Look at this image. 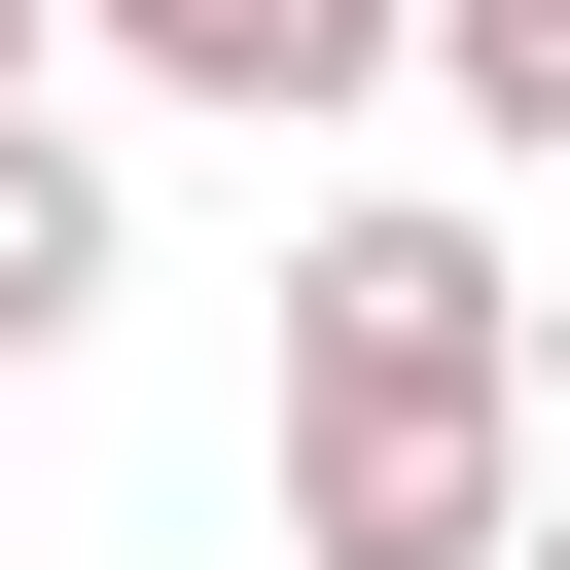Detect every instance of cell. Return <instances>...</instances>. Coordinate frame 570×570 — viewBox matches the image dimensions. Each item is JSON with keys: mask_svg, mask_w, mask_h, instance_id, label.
I'll return each instance as SVG.
<instances>
[{"mask_svg": "<svg viewBox=\"0 0 570 570\" xmlns=\"http://www.w3.org/2000/svg\"><path fill=\"white\" fill-rule=\"evenodd\" d=\"M285 570H534V392H499V249L463 214H321L285 249Z\"/></svg>", "mask_w": 570, "mask_h": 570, "instance_id": "6da1fadb", "label": "cell"}, {"mask_svg": "<svg viewBox=\"0 0 570 570\" xmlns=\"http://www.w3.org/2000/svg\"><path fill=\"white\" fill-rule=\"evenodd\" d=\"M142 107H214V142H321V107H392L428 71V0H71Z\"/></svg>", "mask_w": 570, "mask_h": 570, "instance_id": "7a4b0ae2", "label": "cell"}, {"mask_svg": "<svg viewBox=\"0 0 570 570\" xmlns=\"http://www.w3.org/2000/svg\"><path fill=\"white\" fill-rule=\"evenodd\" d=\"M71 321H107V142L0 107V356H71Z\"/></svg>", "mask_w": 570, "mask_h": 570, "instance_id": "3957f363", "label": "cell"}, {"mask_svg": "<svg viewBox=\"0 0 570 570\" xmlns=\"http://www.w3.org/2000/svg\"><path fill=\"white\" fill-rule=\"evenodd\" d=\"M428 107H463V142H534V178H570V0H428Z\"/></svg>", "mask_w": 570, "mask_h": 570, "instance_id": "277c9868", "label": "cell"}, {"mask_svg": "<svg viewBox=\"0 0 570 570\" xmlns=\"http://www.w3.org/2000/svg\"><path fill=\"white\" fill-rule=\"evenodd\" d=\"M36 36H71V0H0V107H36Z\"/></svg>", "mask_w": 570, "mask_h": 570, "instance_id": "5b68a950", "label": "cell"}, {"mask_svg": "<svg viewBox=\"0 0 570 570\" xmlns=\"http://www.w3.org/2000/svg\"><path fill=\"white\" fill-rule=\"evenodd\" d=\"M534 570H570V499H534Z\"/></svg>", "mask_w": 570, "mask_h": 570, "instance_id": "8992f818", "label": "cell"}]
</instances>
